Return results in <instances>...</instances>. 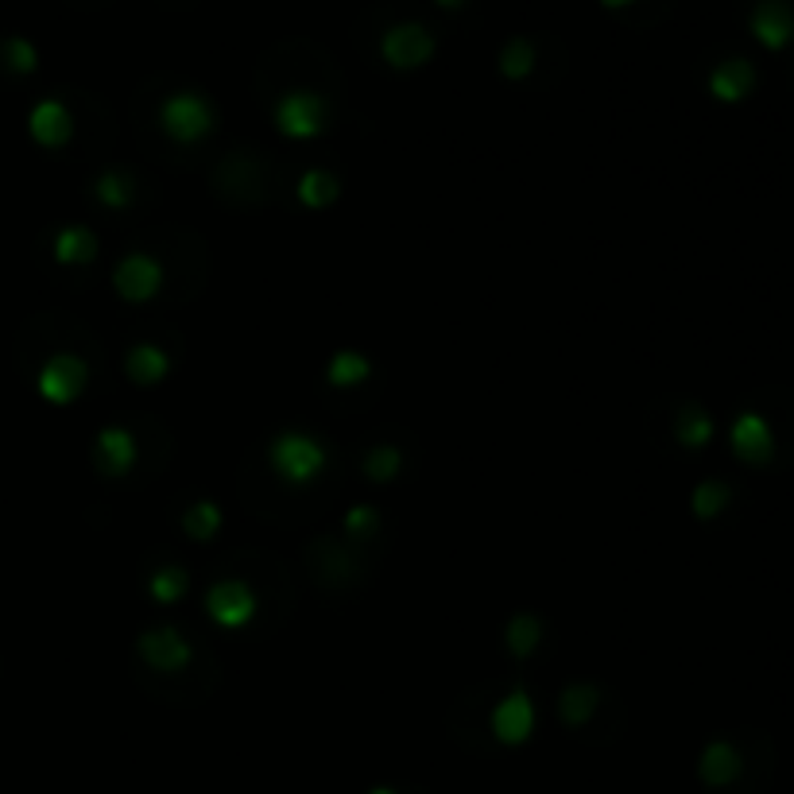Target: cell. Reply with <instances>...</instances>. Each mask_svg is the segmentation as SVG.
<instances>
[{
    "instance_id": "3957f363",
    "label": "cell",
    "mask_w": 794,
    "mask_h": 794,
    "mask_svg": "<svg viewBox=\"0 0 794 794\" xmlns=\"http://www.w3.org/2000/svg\"><path fill=\"white\" fill-rule=\"evenodd\" d=\"M275 121L287 136H314L322 128V98L310 89H295L275 106Z\"/></svg>"
},
{
    "instance_id": "9a60e30c",
    "label": "cell",
    "mask_w": 794,
    "mask_h": 794,
    "mask_svg": "<svg viewBox=\"0 0 794 794\" xmlns=\"http://www.w3.org/2000/svg\"><path fill=\"white\" fill-rule=\"evenodd\" d=\"M98 450H101V461H106L109 469H116V473H124V469L133 466V438L124 431H106L101 434V442H98Z\"/></svg>"
},
{
    "instance_id": "8fae6325",
    "label": "cell",
    "mask_w": 794,
    "mask_h": 794,
    "mask_svg": "<svg viewBox=\"0 0 794 794\" xmlns=\"http://www.w3.org/2000/svg\"><path fill=\"white\" fill-rule=\"evenodd\" d=\"M752 82H756V74H752V62L744 59H729L721 62L714 71V78H709V89H714L721 101H741L744 94L752 89Z\"/></svg>"
},
{
    "instance_id": "d4e9b609",
    "label": "cell",
    "mask_w": 794,
    "mask_h": 794,
    "mask_svg": "<svg viewBox=\"0 0 794 794\" xmlns=\"http://www.w3.org/2000/svg\"><path fill=\"white\" fill-rule=\"evenodd\" d=\"M186 531H190L195 538L213 535V531H218V508H210V504H198L195 512L186 516Z\"/></svg>"
},
{
    "instance_id": "277c9868",
    "label": "cell",
    "mask_w": 794,
    "mask_h": 794,
    "mask_svg": "<svg viewBox=\"0 0 794 794\" xmlns=\"http://www.w3.org/2000/svg\"><path fill=\"white\" fill-rule=\"evenodd\" d=\"M434 51V39L419 24H396L384 32V59L392 66H419Z\"/></svg>"
},
{
    "instance_id": "d6986e66",
    "label": "cell",
    "mask_w": 794,
    "mask_h": 794,
    "mask_svg": "<svg viewBox=\"0 0 794 794\" xmlns=\"http://www.w3.org/2000/svg\"><path fill=\"white\" fill-rule=\"evenodd\" d=\"M299 195H302V202H307V206H326L330 198L337 195V183L330 175H322V171H310V175L302 178Z\"/></svg>"
},
{
    "instance_id": "4316f807",
    "label": "cell",
    "mask_w": 794,
    "mask_h": 794,
    "mask_svg": "<svg viewBox=\"0 0 794 794\" xmlns=\"http://www.w3.org/2000/svg\"><path fill=\"white\" fill-rule=\"evenodd\" d=\"M508 640H512L516 652L528 655V652H531V644H535V640H538V624H535V620H531V617H520V620H516V624H512V632H508Z\"/></svg>"
},
{
    "instance_id": "7a4b0ae2",
    "label": "cell",
    "mask_w": 794,
    "mask_h": 794,
    "mask_svg": "<svg viewBox=\"0 0 794 794\" xmlns=\"http://www.w3.org/2000/svg\"><path fill=\"white\" fill-rule=\"evenodd\" d=\"M163 128L183 144L198 140L210 128V106L198 94H175L163 106Z\"/></svg>"
},
{
    "instance_id": "83f0119b",
    "label": "cell",
    "mask_w": 794,
    "mask_h": 794,
    "mask_svg": "<svg viewBox=\"0 0 794 794\" xmlns=\"http://www.w3.org/2000/svg\"><path fill=\"white\" fill-rule=\"evenodd\" d=\"M9 62L16 66V71H32L36 66V51H32V44H24V39H9Z\"/></svg>"
},
{
    "instance_id": "44dd1931",
    "label": "cell",
    "mask_w": 794,
    "mask_h": 794,
    "mask_svg": "<svg viewBox=\"0 0 794 794\" xmlns=\"http://www.w3.org/2000/svg\"><path fill=\"white\" fill-rule=\"evenodd\" d=\"M361 376H369V361L357 353H342V357H334V364H330V380H334V384H353V380H361Z\"/></svg>"
},
{
    "instance_id": "5bb4252c",
    "label": "cell",
    "mask_w": 794,
    "mask_h": 794,
    "mask_svg": "<svg viewBox=\"0 0 794 794\" xmlns=\"http://www.w3.org/2000/svg\"><path fill=\"white\" fill-rule=\"evenodd\" d=\"M736 768H741V759H736V752L729 744H709L706 756H702V779L714 786L729 783L736 776Z\"/></svg>"
},
{
    "instance_id": "6da1fadb",
    "label": "cell",
    "mask_w": 794,
    "mask_h": 794,
    "mask_svg": "<svg viewBox=\"0 0 794 794\" xmlns=\"http://www.w3.org/2000/svg\"><path fill=\"white\" fill-rule=\"evenodd\" d=\"M272 466L287 485H307L326 466V450L310 434H280L272 446Z\"/></svg>"
},
{
    "instance_id": "30bf717a",
    "label": "cell",
    "mask_w": 794,
    "mask_h": 794,
    "mask_svg": "<svg viewBox=\"0 0 794 794\" xmlns=\"http://www.w3.org/2000/svg\"><path fill=\"white\" fill-rule=\"evenodd\" d=\"M733 450L748 466H764L771 458V431L759 415H741L733 426Z\"/></svg>"
},
{
    "instance_id": "7402d4cb",
    "label": "cell",
    "mask_w": 794,
    "mask_h": 794,
    "mask_svg": "<svg viewBox=\"0 0 794 794\" xmlns=\"http://www.w3.org/2000/svg\"><path fill=\"white\" fill-rule=\"evenodd\" d=\"M724 500H729V488L717 485V481H709V485L697 488V496H694V512H697V516H706V520H709V516H714V512H721Z\"/></svg>"
},
{
    "instance_id": "5b68a950",
    "label": "cell",
    "mask_w": 794,
    "mask_h": 794,
    "mask_svg": "<svg viewBox=\"0 0 794 794\" xmlns=\"http://www.w3.org/2000/svg\"><path fill=\"white\" fill-rule=\"evenodd\" d=\"M752 32L759 36L764 47H783L794 36V12L786 0H759L756 12H752Z\"/></svg>"
},
{
    "instance_id": "1f68e13d",
    "label": "cell",
    "mask_w": 794,
    "mask_h": 794,
    "mask_svg": "<svg viewBox=\"0 0 794 794\" xmlns=\"http://www.w3.org/2000/svg\"><path fill=\"white\" fill-rule=\"evenodd\" d=\"M438 4H461V0H438Z\"/></svg>"
},
{
    "instance_id": "ffe728a7",
    "label": "cell",
    "mask_w": 794,
    "mask_h": 794,
    "mask_svg": "<svg viewBox=\"0 0 794 794\" xmlns=\"http://www.w3.org/2000/svg\"><path fill=\"white\" fill-rule=\"evenodd\" d=\"M593 702H597V694H593V686H570L562 697V717L566 721H582V717H590Z\"/></svg>"
},
{
    "instance_id": "d6a6232c",
    "label": "cell",
    "mask_w": 794,
    "mask_h": 794,
    "mask_svg": "<svg viewBox=\"0 0 794 794\" xmlns=\"http://www.w3.org/2000/svg\"><path fill=\"white\" fill-rule=\"evenodd\" d=\"M372 794H392V791H372Z\"/></svg>"
},
{
    "instance_id": "ba28073f",
    "label": "cell",
    "mask_w": 794,
    "mask_h": 794,
    "mask_svg": "<svg viewBox=\"0 0 794 794\" xmlns=\"http://www.w3.org/2000/svg\"><path fill=\"white\" fill-rule=\"evenodd\" d=\"M140 652H144V659L156 667V671H178V667L190 659V647H186V640L178 632H171V628H159V632L144 635Z\"/></svg>"
},
{
    "instance_id": "9c48e42d",
    "label": "cell",
    "mask_w": 794,
    "mask_h": 794,
    "mask_svg": "<svg viewBox=\"0 0 794 794\" xmlns=\"http://www.w3.org/2000/svg\"><path fill=\"white\" fill-rule=\"evenodd\" d=\"M159 287V268L148 257H128L116 268V291L128 302H144L148 295H156Z\"/></svg>"
},
{
    "instance_id": "8992f818",
    "label": "cell",
    "mask_w": 794,
    "mask_h": 794,
    "mask_svg": "<svg viewBox=\"0 0 794 794\" xmlns=\"http://www.w3.org/2000/svg\"><path fill=\"white\" fill-rule=\"evenodd\" d=\"M257 612V600L248 593V585L240 582H221L218 590L210 593V617L225 628H240L248 617Z\"/></svg>"
},
{
    "instance_id": "ac0fdd59",
    "label": "cell",
    "mask_w": 794,
    "mask_h": 794,
    "mask_svg": "<svg viewBox=\"0 0 794 794\" xmlns=\"http://www.w3.org/2000/svg\"><path fill=\"white\" fill-rule=\"evenodd\" d=\"M709 434H714L709 415H702L697 407H686V415L679 419V438L686 442V446H702V442H709Z\"/></svg>"
},
{
    "instance_id": "603a6c76",
    "label": "cell",
    "mask_w": 794,
    "mask_h": 794,
    "mask_svg": "<svg viewBox=\"0 0 794 794\" xmlns=\"http://www.w3.org/2000/svg\"><path fill=\"white\" fill-rule=\"evenodd\" d=\"M59 257L62 260H89V257H94V237H89V233H82V229L62 233Z\"/></svg>"
},
{
    "instance_id": "f546056e",
    "label": "cell",
    "mask_w": 794,
    "mask_h": 794,
    "mask_svg": "<svg viewBox=\"0 0 794 794\" xmlns=\"http://www.w3.org/2000/svg\"><path fill=\"white\" fill-rule=\"evenodd\" d=\"M372 520H376V516H372V512H353V516H349V528H353V531L372 528Z\"/></svg>"
},
{
    "instance_id": "f1b7e54d",
    "label": "cell",
    "mask_w": 794,
    "mask_h": 794,
    "mask_svg": "<svg viewBox=\"0 0 794 794\" xmlns=\"http://www.w3.org/2000/svg\"><path fill=\"white\" fill-rule=\"evenodd\" d=\"M101 198H106L109 206H121L124 202V178H101Z\"/></svg>"
},
{
    "instance_id": "7c38bea8",
    "label": "cell",
    "mask_w": 794,
    "mask_h": 794,
    "mask_svg": "<svg viewBox=\"0 0 794 794\" xmlns=\"http://www.w3.org/2000/svg\"><path fill=\"white\" fill-rule=\"evenodd\" d=\"M32 133H36V140L54 148V144H62L71 136V116H66V109H62L59 101H44V106L32 113Z\"/></svg>"
},
{
    "instance_id": "2e32d148",
    "label": "cell",
    "mask_w": 794,
    "mask_h": 794,
    "mask_svg": "<svg viewBox=\"0 0 794 794\" xmlns=\"http://www.w3.org/2000/svg\"><path fill=\"white\" fill-rule=\"evenodd\" d=\"M163 369H168V361H163V353H159V349H151V345H140V349L128 357V372H133V380H140V384L159 380V376H163Z\"/></svg>"
},
{
    "instance_id": "e0dca14e",
    "label": "cell",
    "mask_w": 794,
    "mask_h": 794,
    "mask_svg": "<svg viewBox=\"0 0 794 794\" xmlns=\"http://www.w3.org/2000/svg\"><path fill=\"white\" fill-rule=\"evenodd\" d=\"M531 62H535V51H531L528 39H512L500 54V71L508 74V78H523V74L531 71Z\"/></svg>"
},
{
    "instance_id": "52a82bcc",
    "label": "cell",
    "mask_w": 794,
    "mask_h": 794,
    "mask_svg": "<svg viewBox=\"0 0 794 794\" xmlns=\"http://www.w3.org/2000/svg\"><path fill=\"white\" fill-rule=\"evenodd\" d=\"M531 721H535V709H531V697L523 694V690H516V694H508L500 702V709L493 714V729L500 741L516 744L523 741V736L531 733Z\"/></svg>"
},
{
    "instance_id": "cb8c5ba5",
    "label": "cell",
    "mask_w": 794,
    "mask_h": 794,
    "mask_svg": "<svg viewBox=\"0 0 794 794\" xmlns=\"http://www.w3.org/2000/svg\"><path fill=\"white\" fill-rule=\"evenodd\" d=\"M396 469H399V454L396 450H372L369 461H364V473H369L372 481H388Z\"/></svg>"
},
{
    "instance_id": "484cf974",
    "label": "cell",
    "mask_w": 794,
    "mask_h": 794,
    "mask_svg": "<svg viewBox=\"0 0 794 794\" xmlns=\"http://www.w3.org/2000/svg\"><path fill=\"white\" fill-rule=\"evenodd\" d=\"M183 590H186L183 570H163V574H156V582H151V593H156L159 600H175Z\"/></svg>"
},
{
    "instance_id": "4fadbf2b",
    "label": "cell",
    "mask_w": 794,
    "mask_h": 794,
    "mask_svg": "<svg viewBox=\"0 0 794 794\" xmlns=\"http://www.w3.org/2000/svg\"><path fill=\"white\" fill-rule=\"evenodd\" d=\"M82 380H86V372H82L78 361H59L44 372V392L51 399H59V404H66L82 388Z\"/></svg>"
},
{
    "instance_id": "4dcf8cb0",
    "label": "cell",
    "mask_w": 794,
    "mask_h": 794,
    "mask_svg": "<svg viewBox=\"0 0 794 794\" xmlns=\"http://www.w3.org/2000/svg\"><path fill=\"white\" fill-rule=\"evenodd\" d=\"M605 4H612V9H617V4H628V0H605Z\"/></svg>"
}]
</instances>
